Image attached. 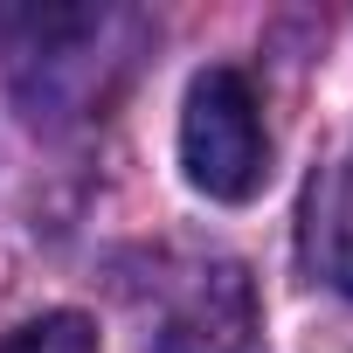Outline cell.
Listing matches in <instances>:
<instances>
[{
	"mask_svg": "<svg viewBox=\"0 0 353 353\" xmlns=\"http://www.w3.org/2000/svg\"><path fill=\"white\" fill-rule=\"evenodd\" d=\"M256 332V305H250V277L236 263H208L194 270V284L173 298L152 353H250Z\"/></svg>",
	"mask_w": 353,
	"mask_h": 353,
	"instance_id": "7a4b0ae2",
	"label": "cell"
},
{
	"mask_svg": "<svg viewBox=\"0 0 353 353\" xmlns=\"http://www.w3.org/2000/svg\"><path fill=\"white\" fill-rule=\"evenodd\" d=\"M181 166L208 201H250L270 181V139L243 70L215 63L188 83L181 104Z\"/></svg>",
	"mask_w": 353,
	"mask_h": 353,
	"instance_id": "6da1fadb",
	"label": "cell"
},
{
	"mask_svg": "<svg viewBox=\"0 0 353 353\" xmlns=\"http://www.w3.org/2000/svg\"><path fill=\"white\" fill-rule=\"evenodd\" d=\"M0 353H104V346H97V325L83 312H42L0 339Z\"/></svg>",
	"mask_w": 353,
	"mask_h": 353,
	"instance_id": "277c9868",
	"label": "cell"
},
{
	"mask_svg": "<svg viewBox=\"0 0 353 353\" xmlns=\"http://www.w3.org/2000/svg\"><path fill=\"white\" fill-rule=\"evenodd\" d=\"M305 256L312 270L353 298V152L339 166H325V181L312 188V208H305Z\"/></svg>",
	"mask_w": 353,
	"mask_h": 353,
	"instance_id": "3957f363",
	"label": "cell"
}]
</instances>
